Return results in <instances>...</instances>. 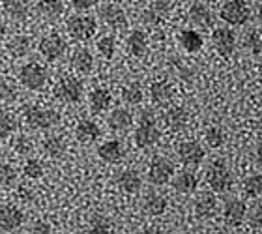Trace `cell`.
Segmentation results:
<instances>
[{"label":"cell","instance_id":"obj_27","mask_svg":"<svg viewBox=\"0 0 262 234\" xmlns=\"http://www.w3.org/2000/svg\"><path fill=\"white\" fill-rule=\"evenodd\" d=\"M126 47H127V53H129L131 56H142L148 49L146 34L142 32V30H133V32L127 36Z\"/></svg>","mask_w":262,"mask_h":234},{"label":"cell","instance_id":"obj_32","mask_svg":"<svg viewBox=\"0 0 262 234\" xmlns=\"http://www.w3.org/2000/svg\"><path fill=\"white\" fill-rule=\"evenodd\" d=\"M64 0H38L39 15L45 19H58L64 13Z\"/></svg>","mask_w":262,"mask_h":234},{"label":"cell","instance_id":"obj_47","mask_svg":"<svg viewBox=\"0 0 262 234\" xmlns=\"http://www.w3.org/2000/svg\"><path fill=\"white\" fill-rule=\"evenodd\" d=\"M32 232H51V225L49 223H43V221H41V223H34L32 225Z\"/></svg>","mask_w":262,"mask_h":234},{"label":"cell","instance_id":"obj_49","mask_svg":"<svg viewBox=\"0 0 262 234\" xmlns=\"http://www.w3.org/2000/svg\"><path fill=\"white\" fill-rule=\"evenodd\" d=\"M6 30H8V28H6V23L2 21V19H0V38H4Z\"/></svg>","mask_w":262,"mask_h":234},{"label":"cell","instance_id":"obj_17","mask_svg":"<svg viewBox=\"0 0 262 234\" xmlns=\"http://www.w3.org/2000/svg\"><path fill=\"white\" fill-rule=\"evenodd\" d=\"M98 156L105 163H118L124 158V148H122L120 141H105L98 146Z\"/></svg>","mask_w":262,"mask_h":234},{"label":"cell","instance_id":"obj_48","mask_svg":"<svg viewBox=\"0 0 262 234\" xmlns=\"http://www.w3.org/2000/svg\"><path fill=\"white\" fill-rule=\"evenodd\" d=\"M257 159H258V163L262 165V137L258 139V142H257Z\"/></svg>","mask_w":262,"mask_h":234},{"label":"cell","instance_id":"obj_22","mask_svg":"<svg viewBox=\"0 0 262 234\" xmlns=\"http://www.w3.org/2000/svg\"><path fill=\"white\" fill-rule=\"evenodd\" d=\"M116 182H118V187H120L124 193H127V195H133V193H137V191L141 189V185H142L141 175H139L137 171H133V169L122 171Z\"/></svg>","mask_w":262,"mask_h":234},{"label":"cell","instance_id":"obj_38","mask_svg":"<svg viewBox=\"0 0 262 234\" xmlns=\"http://www.w3.org/2000/svg\"><path fill=\"white\" fill-rule=\"evenodd\" d=\"M244 189L249 197H262V175H253L246 178Z\"/></svg>","mask_w":262,"mask_h":234},{"label":"cell","instance_id":"obj_15","mask_svg":"<svg viewBox=\"0 0 262 234\" xmlns=\"http://www.w3.org/2000/svg\"><path fill=\"white\" fill-rule=\"evenodd\" d=\"M101 137V127H99L94 120H81L79 124H77L75 127V139L81 144H92V142H96Z\"/></svg>","mask_w":262,"mask_h":234},{"label":"cell","instance_id":"obj_45","mask_svg":"<svg viewBox=\"0 0 262 234\" xmlns=\"http://www.w3.org/2000/svg\"><path fill=\"white\" fill-rule=\"evenodd\" d=\"M96 4H98V0H71V6L77 11H86L90 8H94Z\"/></svg>","mask_w":262,"mask_h":234},{"label":"cell","instance_id":"obj_14","mask_svg":"<svg viewBox=\"0 0 262 234\" xmlns=\"http://www.w3.org/2000/svg\"><path fill=\"white\" fill-rule=\"evenodd\" d=\"M25 223V214L15 206H2L0 208V229L6 232L21 229Z\"/></svg>","mask_w":262,"mask_h":234},{"label":"cell","instance_id":"obj_50","mask_svg":"<svg viewBox=\"0 0 262 234\" xmlns=\"http://www.w3.org/2000/svg\"><path fill=\"white\" fill-rule=\"evenodd\" d=\"M257 15H258V23L262 25V4L258 6V13H257Z\"/></svg>","mask_w":262,"mask_h":234},{"label":"cell","instance_id":"obj_36","mask_svg":"<svg viewBox=\"0 0 262 234\" xmlns=\"http://www.w3.org/2000/svg\"><path fill=\"white\" fill-rule=\"evenodd\" d=\"M17 184V171L10 163H0V185L13 187Z\"/></svg>","mask_w":262,"mask_h":234},{"label":"cell","instance_id":"obj_1","mask_svg":"<svg viewBox=\"0 0 262 234\" xmlns=\"http://www.w3.org/2000/svg\"><path fill=\"white\" fill-rule=\"evenodd\" d=\"M25 120L34 130H51L60 122V113L55 109H49V107L34 105V107H28L25 111Z\"/></svg>","mask_w":262,"mask_h":234},{"label":"cell","instance_id":"obj_42","mask_svg":"<svg viewBox=\"0 0 262 234\" xmlns=\"http://www.w3.org/2000/svg\"><path fill=\"white\" fill-rule=\"evenodd\" d=\"M244 45L251 51L253 55H260V53H262V39H260V36L255 32V30L247 32L246 39H244Z\"/></svg>","mask_w":262,"mask_h":234},{"label":"cell","instance_id":"obj_8","mask_svg":"<svg viewBox=\"0 0 262 234\" xmlns=\"http://www.w3.org/2000/svg\"><path fill=\"white\" fill-rule=\"evenodd\" d=\"M172 176H174V165L170 163L169 159L163 158V156L152 158L150 167H148V180H150V184L165 185L169 184Z\"/></svg>","mask_w":262,"mask_h":234},{"label":"cell","instance_id":"obj_39","mask_svg":"<svg viewBox=\"0 0 262 234\" xmlns=\"http://www.w3.org/2000/svg\"><path fill=\"white\" fill-rule=\"evenodd\" d=\"M23 175L30 180H39L43 176V165L39 163L38 159H28L23 167Z\"/></svg>","mask_w":262,"mask_h":234},{"label":"cell","instance_id":"obj_16","mask_svg":"<svg viewBox=\"0 0 262 234\" xmlns=\"http://www.w3.org/2000/svg\"><path fill=\"white\" fill-rule=\"evenodd\" d=\"M71 66H73V70H75L77 73L88 75V73L94 70V55L90 53V49L79 47V49L73 51V55H71Z\"/></svg>","mask_w":262,"mask_h":234},{"label":"cell","instance_id":"obj_28","mask_svg":"<svg viewBox=\"0 0 262 234\" xmlns=\"http://www.w3.org/2000/svg\"><path fill=\"white\" fill-rule=\"evenodd\" d=\"M187 17L193 25H199V27H210L212 25V11L202 2H195L187 11Z\"/></svg>","mask_w":262,"mask_h":234},{"label":"cell","instance_id":"obj_37","mask_svg":"<svg viewBox=\"0 0 262 234\" xmlns=\"http://www.w3.org/2000/svg\"><path fill=\"white\" fill-rule=\"evenodd\" d=\"M115 49H116V41L113 36H101V38L98 39V53L103 58L111 60L113 56H115Z\"/></svg>","mask_w":262,"mask_h":234},{"label":"cell","instance_id":"obj_7","mask_svg":"<svg viewBox=\"0 0 262 234\" xmlns=\"http://www.w3.org/2000/svg\"><path fill=\"white\" fill-rule=\"evenodd\" d=\"M159 130L154 118L148 113H142L141 115V120H139V125H137L135 130V144L139 148H148L156 144L159 141Z\"/></svg>","mask_w":262,"mask_h":234},{"label":"cell","instance_id":"obj_12","mask_svg":"<svg viewBox=\"0 0 262 234\" xmlns=\"http://www.w3.org/2000/svg\"><path fill=\"white\" fill-rule=\"evenodd\" d=\"M99 17H101L103 23H107L113 30H126L127 28L126 11L122 10L120 6L113 4V2L99 8Z\"/></svg>","mask_w":262,"mask_h":234},{"label":"cell","instance_id":"obj_35","mask_svg":"<svg viewBox=\"0 0 262 234\" xmlns=\"http://www.w3.org/2000/svg\"><path fill=\"white\" fill-rule=\"evenodd\" d=\"M144 98V94H142V88L135 82H131V84H126V87L122 88V99L126 101L127 105H139Z\"/></svg>","mask_w":262,"mask_h":234},{"label":"cell","instance_id":"obj_30","mask_svg":"<svg viewBox=\"0 0 262 234\" xmlns=\"http://www.w3.org/2000/svg\"><path fill=\"white\" fill-rule=\"evenodd\" d=\"M172 94H174V88L167 81H156L152 87H150V96H152L154 101L159 105L169 103L170 99H172Z\"/></svg>","mask_w":262,"mask_h":234},{"label":"cell","instance_id":"obj_20","mask_svg":"<svg viewBox=\"0 0 262 234\" xmlns=\"http://www.w3.org/2000/svg\"><path fill=\"white\" fill-rule=\"evenodd\" d=\"M178 44L186 53H199L204 45V39L196 30H191V28H186L178 34Z\"/></svg>","mask_w":262,"mask_h":234},{"label":"cell","instance_id":"obj_3","mask_svg":"<svg viewBox=\"0 0 262 234\" xmlns=\"http://www.w3.org/2000/svg\"><path fill=\"white\" fill-rule=\"evenodd\" d=\"M17 79L28 90H41L47 82V70L38 62H28L19 68Z\"/></svg>","mask_w":262,"mask_h":234},{"label":"cell","instance_id":"obj_24","mask_svg":"<svg viewBox=\"0 0 262 234\" xmlns=\"http://www.w3.org/2000/svg\"><path fill=\"white\" fill-rule=\"evenodd\" d=\"M142 210H144L146 216L158 218L167 210V199L163 195H158V193H148L144 197V201H142Z\"/></svg>","mask_w":262,"mask_h":234},{"label":"cell","instance_id":"obj_41","mask_svg":"<svg viewBox=\"0 0 262 234\" xmlns=\"http://www.w3.org/2000/svg\"><path fill=\"white\" fill-rule=\"evenodd\" d=\"M13 150H15L19 156H28V154H32L34 144L27 135H19L15 141H13Z\"/></svg>","mask_w":262,"mask_h":234},{"label":"cell","instance_id":"obj_23","mask_svg":"<svg viewBox=\"0 0 262 234\" xmlns=\"http://www.w3.org/2000/svg\"><path fill=\"white\" fill-rule=\"evenodd\" d=\"M6 49L10 51L11 56L23 58V56H27L28 53L32 51V38H30V36H25V34L13 36V38H10V41H8V45H6Z\"/></svg>","mask_w":262,"mask_h":234},{"label":"cell","instance_id":"obj_46","mask_svg":"<svg viewBox=\"0 0 262 234\" xmlns=\"http://www.w3.org/2000/svg\"><path fill=\"white\" fill-rule=\"evenodd\" d=\"M251 225L255 229L262 230V206H258L251 216Z\"/></svg>","mask_w":262,"mask_h":234},{"label":"cell","instance_id":"obj_11","mask_svg":"<svg viewBox=\"0 0 262 234\" xmlns=\"http://www.w3.org/2000/svg\"><path fill=\"white\" fill-rule=\"evenodd\" d=\"M212 44L219 56L229 58L236 49V36L230 28H215L212 34Z\"/></svg>","mask_w":262,"mask_h":234},{"label":"cell","instance_id":"obj_26","mask_svg":"<svg viewBox=\"0 0 262 234\" xmlns=\"http://www.w3.org/2000/svg\"><path fill=\"white\" fill-rule=\"evenodd\" d=\"M196 185H199V180H196V176L193 175L191 171H184V173H180V175L172 180V187L178 193H182V195H191V193H195Z\"/></svg>","mask_w":262,"mask_h":234},{"label":"cell","instance_id":"obj_2","mask_svg":"<svg viewBox=\"0 0 262 234\" xmlns=\"http://www.w3.org/2000/svg\"><path fill=\"white\" fill-rule=\"evenodd\" d=\"M68 34L77 41H88L98 34V23L90 15H73L68 19Z\"/></svg>","mask_w":262,"mask_h":234},{"label":"cell","instance_id":"obj_34","mask_svg":"<svg viewBox=\"0 0 262 234\" xmlns=\"http://www.w3.org/2000/svg\"><path fill=\"white\" fill-rule=\"evenodd\" d=\"M17 130V120L13 115L6 113V111H0V141L4 139H10Z\"/></svg>","mask_w":262,"mask_h":234},{"label":"cell","instance_id":"obj_29","mask_svg":"<svg viewBox=\"0 0 262 234\" xmlns=\"http://www.w3.org/2000/svg\"><path fill=\"white\" fill-rule=\"evenodd\" d=\"M165 120H167V125L172 131H180L189 122V113L184 107H170L167 111V115H165Z\"/></svg>","mask_w":262,"mask_h":234},{"label":"cell","instance_id":"obj_40","mask_svg":"<svg viewBox=\"0 0 262 234\" xmlns=\"http://www.w3.org/2000/svg\"><path fill=\"white\" fill-rule=\"evenodd\" d=\"M204 139L210 148H221L225 144V133L219 127H208Z\"/></svg>","mask_w":262,"mask_h":234},{"label":"cell","instance_id":"obj_33","mask_svg":"<svg viewBox=\"0 0 262 234\" xmlns=\"http://www.w3.org/2000/svg\"><path fill=\"white\" fill-rule=\"evenodd\" d=\"M170 10V4L167 0H158V2H154L150 6V10L144 11V15H142V21L146 23V25H156L158 21H161L165 17V13Z\"/></svg>","mask_w":262,"mask_h":234},{"label":"cell","instance_id":"obj_18","mask_svg":"<svg viewBox=\"0 0 262 234\" xmlns=\"http://www.w3.org/2000/svg\"><path fill=\"white\" fill-rule=\"evenodd\" d=\"M111 103H113V96L107 88H96L90 92V98H88V105H90V111L99 115V113H105L109 109Z\"/></svg>","mask_w":262,"mask_h":234},{"label":"cell","instance_id":"obj_21","mask_svg":"<svg viewBox=\"0 0 262 234\" xmlns=\"http://www.w3.org/2000/svg\"><path fill=\"white\" fill-rule=\"evenodd\" d=\"M107 124H109V127L113 131H127L133 125V115H131L127 109H115L113 113L109 115V118H107Z\"/></svg>","mask_w":262,"mask_h":234},{"label":"cell","instance_id":"obj_44","mask_svg":"<svg viewBox=\"0 0 262 234\" xmlns=\"http://www.w3.org/2000/svg\"><path fill=\"white\" fill-rule=\"evenodd\" d=\"M13 99H15V90L8 82H0V105L10 103Z\"/></svg>","mask_w":262,"mask_h":234},{"label":"cell","instance_id":"obj_10","mask_svg":"<svg viewBox=\"0 0 262 234\" xmlns=\"http://www.w3.org/2000/svg\"><path fill=\"white\" fill-rule=\"evenodd\" d=\"M176 154H178V158L180 161L186 167H199V165L204 161V148L199 144V142H193V141H186V142H180L178 148H176Z\"/></svg>","mask_w":262,"mask_h":234},{"label":"cell","instance_id":"obj_4","mask_svg":"<svg viewBox=\"0 0 262 234\" xmlns=\"http://www.w3.org/2000/svg\"><path fill=\"white\" fill-rule=\"evenodd\" d=\"M206 182L215 193H225V191L230 189V185H232V175H230L229 167H227V163H225L223 159L212 161L210 171H208V175H206Z\"/></svg>","mask_w":262,"mask_h":234},{"label":"cell","instance_id":"obj_19","mask_svg":"<svg viewBox=\"0 0 262 234\" xmlns=\"http://www.w3.org/2000/svg\"><path fill=\"white\" fill-rule=\"evenodd\" d=\"M4 13L13 21H23L30 13V0H4L2 2Z\"/></svg>","mask_w":262,"mask_h":234},{"label":"cell","instance_id":"obj_43","mask_svg":"<svg viewBox=\"0 0 262 234\" xmlns=\"http://www.w3.org/2000/svg\"><path fill=\"white\" fill-rule=\"evenodd\" d=\"M111 230H113V225L105 218H94L90 223V232H111Z\"/></svg>","mask_w":262,"mask_h":234},{"label":"cell","instance_id":"obj_13","mask_svg":"<svg viewBox=\"0 0 262 234\" xmlns=\"http://www.w3.org/2000/svg\"><path fill=\"white\" fill-rule=\"evenodd\" d=\"M247 214V206L244 201H238V199H229V201L225 202V208H223V219L225 223L229 225V227H238V225L244 221Z\"/></svg>","mask_w":262,"mask_h":234},{"label":"cell","instance_id":"obj_31","mask_svg":"<svg viewBox=\"0 0 262 234\" xmlns=\"http://www.w3.org/2000/svg\"><path fill=\"white\" fill-rule=\"evenodd\" d=\"M41 148H43V152L49 156V158L56 159V158H62L66 154V141L62 139L60 135H49L45 137L43 142H41Z\"/></svg>","mask_w":262,"mask_h":234},{"label":"cell","instance_id":"obj_25","mask_svg":"<svg viewBox=\"0 0 262 234\" xmlns=\"http://www.w3.org/2000/svg\"><path fill=\"white\" fill-rule=\"evenodd\" d=\"M215 206H217L215 197H213L212 193H202V195H199V199L195 201V204H193V210H195L196 218L206 219L215 212Z\"/></svg>","mask_w":262,"mask_h":234},{"label":"cell","instance_id":"obj_5","mask_svg":"<svg viewBox=\"0 0 262 234\" xmlns=\"http://www.w3.org/2000/svg\"><path fill=\"white\" fill-rule=\"evenodd\" d=\"M219 17H221L227 25H230V27H242V25H246V23L249 21L251 10H249V6H247L246 0H229V2L221 8Z\"/></svg>","mask_w":262,"mask_h":234},{"label":"cell","instance_id":"obj_9","mask_svg":"<svg viewBox=\"0 0 262 234\" xmlns=\"http://www.w3.org/2000/svg\"><path fill=\"white\" fill-rule=\"evenodd\" d=\"M66 49H68V44L66 39L60 38L58 34H51V36H45L38 45L39 55L43 56L47 62H56L66 55Z\"/></svg>","mask_w":262,"mask_h":234},{"label":"cell","instance_id":"obj_6","mask_svg":"<svg viewBox=\"0 0 262 234\" xmlns=\"http://www.w3.org/2000/svg\"><path fill=\"white\" fill-rule=\"evenodd\" d=\"M82 92H84L82 82L71 75L62 77L55 87V98L64 103H79L82 99Z\"/></svg>","mask_w":262,"mask_h":234}]
</instances>
